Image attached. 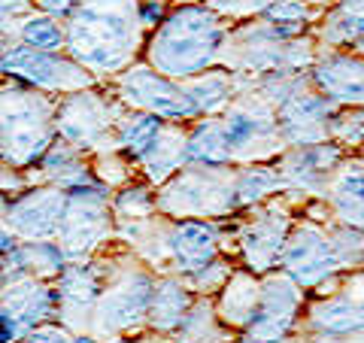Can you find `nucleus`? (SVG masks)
<instances>
[{
    "instance_id": "nucleus-8",
    "label": "nucleus",
    "mask_w": 364,
    "mask_h": 343,
    "mask_svg": "<svg viewBox=\"0 0 364 343\" xmlns=\"http://www.w3.org/2000/svg\"><path fill=\"white\" fill-rule=\"evenodd\" d=\"M122 97L134 107H143L146 112H155L161 119H195L198 110L191 104L188 91L170 83L167 76L155 73V70H146V67H136V70L124 73L122 79Z\"/></svg>"
},
{
    "instance_id": "nucleus-39",
    "label": "nucleus",
    "mask_w": 364,
    "mask_h": 343,
    "mask_svg": "<svg viewBox=\"0 0 364 343\" xmlns=\"http://www.w3.org/2000/svg\"><path fill=\"white\" fill-rule=\"evenodd\" d=\"M21 4H25V0H0V28H4V21H6L9 16L18 13Z\"/></svg>"
},
{
    "instance_id": "nucleus-15",
    "label": "nucleus",
    "mask_w": 364,
    "mask_h": 343,
    "mask_svg": "<svg viewBox=\"0 0 364 343\" xmlns=\"http://www.w3.org/2000/svg\"><path fill=\"white\" fill-rule=\"evenodd\" d=\"M289 234H291L289 216L270 213V216H264V219H255L243 234L246 265L252 270L277 268L279 258H282V249H286V243H289Z\"/></svg>"
},
{
    "instance_id": "nucleus-26",
    "label": "nucleus",
    "mask_w": 364,
    "mask_h": 343,
    "mask_svg": "<svg viewBox=\"0 0 364 343\" xmlns=\"http://www.w3.org/2000/svg\"><path fill=\"white\" fill-rule=\"evenodd\" d=\"M258 295H261V285L252 277H246V273H237V277L228 283L225 298H222L225 319L246 325L249 316H252V310H255V304H258Z\"/></svg>"
},
{
    "instance_id": "nucleus-9",
    "label": "nucleus",
    "mask_w": 364,
    "mask_h": 343,
    "mask_svg": "<svg viewBox=\"0 0 364 343\" xmlns=\"http://www.w3.org/2000/svg\"><path fill=\"white\" fill-rule=\"evenodd\" d=\"M0 67H4L6 73H13V76L40 85V88H79L88 83V76L82 73L79 64L64 61L55 52L31 49V46L9 49L4 58H0Z\"/></svg>"
},
{
    "instance_id": "nucleus-34",
    "label": "nucleus",
    "mask_w": 364,
    "mask_h": 343,
    "mask_svg": "<svg viewBox=\"0 0 364 343\" xmlns=\"http://www.w3.org/2000/svg\"><path fill=\"white\" fill-rule=\"evenodd\" d=\"M273 4L277 0H210V6L222 9V13H258V16Z\"/></svg>"
},
{
    "instance_id": "nucleus-3",
    "label": "nucleus",
    "mask_w": 364,
    "mask_h": 343,
    "mask_svg": "<svg viewBox=\"0 0 364 343\" xmlns=\"http://www.w3.org/2000/svg\"><path fill=\"white\" fill-rule=\"evenodd\" d=\"M49 146V107L21 88L0 91V152L28 164Z\"/></svg>"
},
{
    "instance_id": "nucleus-38",
    "label": "nucleus",
    "mask_w": 364,
    "mask_h": 343,
    "mask_svg": "<svg viewBox=\"0 0 364 343\" xmlns=\"http://www.w3.org/2000/svg\"><path fill=\"white\" fill-rule=\"evenodd\" d=\"M161 13H164L161 4H158V0H149V4L143 6V13H140V21L143 25H155V19L161 21Z\"/></svg>"
},
{
    "instance_id": "nucleus-10",
    "label": "nucleus",
    "mask_w": 364,
    "mask_h": 343,
    "mask_svg": "<svg viewBox=\"0 0 364 343\" xmlns=\"http://www.w3.org/2000/svg\"><path fill=\"white\" fill-rule=\"evenodd\" d=\"M313 85L340 107L364 104V58L349 52H328L313 64Z\"/></svg>"
},
{
    "instance_id": "nucleus-32",
    "label": "nucleus",
    "mask_w": 364,
    "mask_h": 343,
    "mask_svg": "<svg viewBox=\"0 0 364 343\" xmlns=\"http://www.w3.org/2000/svg\"><path fill=\"white\" fill-rule=\"evenodd\" d=\"M328 137L337 140L340 146H364V104L337 110L331 128H328Z\"/></svg>"
},
{
    "instance_id": "nucleus-12",
    "label": "nucleus",
    "mask_w": 364,
    "mask_h": 343,
    "mask_svg": "<svg viewBox=\"0 0 364 343\" xmlns=\"http://www.w3.org/2000/svg\"><path fill=\"white\" fill-rule=\"evenodd\" d=\"M343 162V146L337 140H322L310 146H294L286 167H282V179L286 186H298L306 191H322L328 186L331 174Z\"/></svg>"
},
{
    "instance_id": "nucleus-41",
    "label": "nucleus",
    "mask_w": 364,
    "mask_h": 343,
    "mask_svg": "<svg viewBox=\"0 0 364 343\" xmlns=\"http://www.w3.org/2000/svg\"><path fill=\"white\" fill-rule=\"evenodd\" d=\"M306 4H328V0H306Z\"/></svg>"
},
{
    "instance_id": "nucleus-1",
    "label": "nucleus",
    "mask_w": 364,
    "mask_h": 343,
    "mask_svg": "<svg viewBox=\"0 0 364 343\" xmlns=\"http://www.w3.org/2000/svg\"><path fill=\"white\" fill-rule=\"evenodd\" d=\"M134 0H79L67 25L73 58L91 70H119L136 46Z\"/></svg>"
},
{
    "instance_id": "nucleus-35",
    "label": "nucleus",
    "mask_w": 364,
    "mask_h": 343,
    "mask_svg": "<svg viewBox=\"0 0 364 343\" xmlns=\"http://www.w3.org/2000/svg\"><path fill=\"white\" fill-rule=\"evenodd\" d=\"M40 9H46L49 16H70L79 6V0H33Z\"/></svg>"
},
{
    "instance_id": "nucleus-20",
    "label": "nucleus",
    "mask_w": 364,
    "mask_h": 343,
    "mask_svg": "<svg viewBox=\"0 0 364 343\" xmlns=\"http://www.w3.org/2000/svg\"><path fill=\"white\" fill-rule=\"evenodd\" d=\"M328 198H331V207H334V216L340 219V225L358 228L364 234V167L352 164L346 170H340L331 179Z\"/></svg>"
},
{
    "instance_id": "nucleus-25",
    "label": "nucleus",
    "mask_w": 364,
    "mask_h": 343,
    "mask_svg": "<svg viewBox=\"0 0 364 343\" xmlns=\"http://www.w3.org/2000/svg\"><path fill=\"white\" fill-rule=\"evenodd\" d=\"M282 186H286V179H282L279 170L261 167V164L258 167H246L234 182V204L246 207V204H255V201L264 198V194L277 191Z\"/></svg>"
},
{
    "instance_id": "nucleus-31",
    "label": "nucleus",
    "mask_w": 364,
    "mask_h": 343,
    "mask_svg": "<svg viewBox=\"0 0 364 343\" xmlns=\"http://www.w3.org/2000/svg\"><path fill=\"white\" fill-rule=\"evenodd\" d=\"M97 292H100V283H97L91 268L76 265V268H67L61 273V298L64 301H73V304L85 307V304H91L97 298Z\"/></svg>"
},
{
    "instance_id": "nucleus-29",
    "label": "nucleus",
    "mask_w": 364,
    "mask_h": 343,
    "mask_svg": "<svg viewBox=\"0 0 364 343\" xmlns=\"http://www.w3.org/2000/svg\"><path fill=\"white\" fill-rule=\"evenodd\" d=\"M143 162H146V167H149V174L155 179H164L170 170H176L182 162H186V140L164 128L161 137H158V143L152 146V152L146 155Z\"/></svg>"
},
{
    "instance_id": "nucleus-11",
    "label": "nucleus",
    "mask_w": 364,
    "mask_h": 343,
    "mask_svg": "<svg viewBox=\"0 0 364 343\" xmlns=\"http://www.w3.org/2000/svg\"><path fill=\"white\" fill-rule=\"evenodd\" d=\"M64 204H67V194L58 191V189L31 191V194H25V198L9 204L6 222L21 237L43 240V237H49V234H55L61 228Z\"/></svg>"
},
{
    "instance_id": "nucleus-21",
    "label": "nucleus",
    "mask_w": 364,
    "mask_h": 343,
    "mask_svg": "<svg viewBox=\"0 0 364 343\" xmlns=\"http://www.w3.org/2000/svg\"><path fill=\"white\" fill-rule=\"evenodd\" d=\"M322 40L337 49L364 46V0H334L322 19Z\"/></svg>"
},
{
    "instance_id": "nucleus-7",
    "label": "nucleus",
    "mask_w": 364,
    "mask_h": 343,
    "mask_svg": "<svg viewBox=\"0 0 364 343\" xmlns=\"http://www.w3.org/2000/svg\"><path fill=\"white\" fill-rule=\"evenodd\" d=\"M61 249L67 255H82L107 234V198L85 182L67 191L64 216H61Z\"/></svg>"
},
{
    "instance_id": "nucleus-36",
    "label": "nucleus",
    "mask_w": 364,
    "mask_h": 343,
    "mask_svg": "<svg viewBox=\"0 0 364 343\" xmlns=\"http://www.w3.org/2000/svg\"><path fill=\"white\" fill-rule=\"evenodd\" d=\"M25 343H70V337L61 328H37Z\"/></svg>"
},
{
    "instance_id": "nucleus-24",
    "label": "nucleus",
    "mask_w": 364,
    "mask_h": 343,
    "mask_svg": "<svg viewBox=\"0 0 364 343\" xmlns=\"http://www.w3.org/2000/svg\"><path fill=\"white\" fill-rule=\"evenodd\" d=\"M186 313H188L186 289H182L179 283H173V280L158 283V289L152 295V307H149L152 325L155 328H176V325H182Z\"/></svg>"
},
{
    "instance_id": "nucleus-4",
    "label": "nucleus",
    "mask_w": 364,
    "mask_h": 343,
    "mask_svg": "<svg viewBox=\"0 0 364 343\" xmlns=\"http://www.w3.org/2000/svg\"><path fill=\"white\" fill-rule=\"evenodd\" d=\"M301 285L291 277H270L261 283V295L249 322L243 325L240 343H282L298 322L301 310Z\"/></svg>"
},
{
    "instance_id": "nucleus-33",
    "label": "nucleus",
    "mask_w": 364,
    "mask_h": 343,
    "mask_svg": "<svg viewBox=\"0 0 364 343\" xmlns=\"http://www.w3.org/2000/svg\"><path fill=\"white\" fill-rule=\"evenodd\" d=\"M328 234H331L340 268H361L364 265V234L358 231V228L340 225V228H331Z\"/></svg>"
},
{
    "instance_id": "nucleus-37",
    "label": "nucleus",
    "mask_w": 364,
    "mask_h": 343,
    "mask_svg": "<svg viewBox=\"0 0 364 343\" xmlns=\"http://www.w3.org/2000/svg\"><path fill=\"white\" fill-rule=\"evenodd\" d=\"M13 249H16V243H13V234L0 228V273H4V268H9V258H13Z\"/></svg>"
},
{
    "instance_id": "nucleus-30",
    "label": "nucleus",
    "mask_w": 364,
    "mask_h": 343,
    "mask_svg": "<svg viewBox=\"0 0 364 343\" xmlns=\"http://www.w3.org/2000/svg\"><path fill=\"white\" fill-rule=\"evenodd\" d=\"M21 40H25V46H31V49L58 52L64 46V40H67V33L55 25L52 16H33L21 25Z\"/></svg>"
},
{
    "instance_id": "nucleus-27",
    "label": "nucleus",
    "mask_w": 364,
    "mask_h": 343,
    "mask_svg": "<svg viewBox=\"0 0 364 343\" xmlns=\"http://www.w3.org/2000/svg\"><path fill=\"white\" fill-rule=\"evenodd\" d=\"M161 131H164V122H161V116H155V112H143V116L128 119V125L122 128L124 152L134 158H146L152 152V146L158 143Z\"/></svg>"
},
{
    "instance_id": "nucleus-2",
    "label": "nucleus",
    "mask_w": 364,
    "mask_h": 343,
    "mask_svg": "<svg viewBox=\"0 0 364 343\" xmlns=\"http://www.w3.org/2000/svg\"><path fill=\"white\" fill-rule=\"evenodd\" d=\"M225 43L222 19L213 6L188 4L176 9L158 33L152 37L149 58L164 76H198L207 73V67L219 58V49Z\"/></svg>"
},
{
    "instance_id": "nucleus-14",
    "label": "nucleus",
    "mask_w": 364,
    "mask_h": 343,
    "mask_svg": "<svg viewBox=\"0 0 364 343\" xmlns=\"http://www.w3.org/2000/svg\"><path fill=\"white\" fill-rule=\"evenodd\" d=\"M170 253H173L179 270L198 273L213 265L215 253H219V234H215L213 222L186 219L176 222L170 231Z\"/></svg>"
},
{
    "instance_id": "nucleus-22",
    "label": "nucleus",
    "mask_w": 364,
    "mask_h": 343,
    "mask_svg": "<svg viewBox=\"0 0 364 343\" xmlns=\"http://www.w3.org/2000/svg\"><path fill=\"white\" fill-rule=\"evenodd\" d=\"M231 146L225 137V125L219 122H200L195 131L186 137V162H195L203 167H225L231 164Z\"/></svg>"
},
{
    "instance_id": "nucleus-18",
    "label": "nucleus",
    "mask_w": 364,
    "mask_h": 343,
    "mask_svg": "<svg viewBox=\"0 0 364 343\" xmlns=\"http://www.w3.org/2000/svg\"><path fill=\"white\" fill-rule=\"evenodd\" d=\"M310 325L322 334L331 337H346V334H361L364 331V292L361 295H334L316 307L310 313Z\"/></svg>"
},
{
    "instance_id": "nucleus-5",
    "label": "nucleus",
    "mask_w": 364,
    "mask_h": 343,
    "mask_svg": "<svg viewBox=\"0 0 364 343\" xmlns=\"http://www.w3.org/2000/svg\"><path fill=\"white\" fill-rule=\"evenodd\" d=\"M337 112V104L325 97L318 88L304 91V83H298L286 97L279 100L277 110V131L279 140L289 146H310L328 140V128Z\"/></svg>"
},
{
    "instance_id": "nucleus-6",
    "label": "nucleus",
    "mask_w": 364,
    "mask_h": 343,
    "mask_svg": "<svg viewBox=\"0 0 364 343\" xmlns=\"http://www.w3.org/2000/svg\"><path fill=\"white\" fill-rule=\"evenodd\" d=\"M279 268L286 277H291L301 289H313V285L334 277L340 268V258L334 253L331 234L318 225H301L289 234V243L282 249Z\"/></svg>"
},
{
    "instance_id": "nucleus-23",
    "label": "nucleus",
    "mask_w": 364,
    "mask_h": 343,
    "mask_svg": "<svg viewBox=\"0 0 364 343\" xmlns=\"http://www.w3.org/2000/svg\"><path fill=\"white\" fill-rule=\"evenodd\" d=\"M261 16H264V21H267L264 28L277 40H298L306 31V25H310L313 9H310L306 0H277V4L267 6Z\"/></svg>"
},
{
    "instance_id": "nucleus-40",
    "label": "nucleus",
    "mask_w": 364,
    "mask_h": 343,
    "mask_svg": "<svg viewBox=\"0 0 364 343\" xmlns=\"http://www.w3.org/2000/svg\"><path fill=\"white\" fill-rule=\"evenodd\" d=\"M73 343H95V340H91V337H79V340H73Z\"/></svg>"
},
{
    "instance_id": "nucleus-28",
    "label": "nucleus",
    "mask_w": 364,
    "mask_h": 343,
    "mask_svg": "<svg viewBox=\"0 0 364 343\" xmlns=\"http://www.w3.org/2000/svg\"><path fill=\"white\" fill-rule=\"evenodd\" d=\"M186 91L198 112H219L231 104V79L222 73H203L195 83H188Z\"/></svg>"
},
{
    "instance_id": "nucleus-17",
    "label": "nucleus",
    "mask_w": 364,
    "mask_h": 343,
    "mask_svg": "<svg viewBox=\"0 0 364 343\" xmlns=\"http://www.w3.org/2000/svg\"><path fill=\"white\" fill-rule=\"evenodd\" d=\"M52 307V295L49 289L37 285V280H25V283H16L13 289H6L4 301H0V313L9 325H13L16 337L25 334L28 328H33L40 319L49 313Z\"/></svg>"
},
{
    "instance_id": "nucleus-13",
    "label": "nucleus",
    "mask_w": 364,
    "mask_h": 343,
    "mask_svg": "<svg viewBox=\"0 0 364 343\" xmlns=\"http://www.w3.org/2000/svg\"><path fill=\"white\" fill-rule=\"evenodd\" d=\"M152 295H155L152 280L143 277V273H134V277H128L122 285L104 295V301H100V325L107 331L131 328L149 313Z\"/></svg>"
},
{
    "instance_id": "nucleus-16",
    "label": "nucleus",
    "mask_w": 364,
    "mask_h": 343,
    "mask_svg": "<svg viewBox=\"0 0 364 343\" xmlns=\"http://www.w3.org/2000/svg\"><path fill=\"white\" fill-rule=\"evenodd\" d=\"M109 125V110L91 95H73L58 112V128L76 146H95Z\"/></svg>"
},
{
    "instance_id": "nucleus-19",
    "label": "nucleus",
    "mask_w": 364,
    "mask_h": 343,
    "mask_svg": "<svg viewBox=\"0 0 364 343\" xmlns=\"http://www.w3.org/2000/svg\"><path fill=\"white\" fill-rule=\"evenodd\" d=\"M225 137L231 152H246L264 137H279L277 116L264 107H231L225 116Z\"/></svg>"
}]
</instances>
